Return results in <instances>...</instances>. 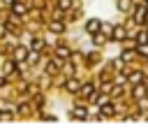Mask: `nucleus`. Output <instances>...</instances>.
I'll use <instances>...</instances> for the list:
<instances>
[{
	"label": "nucleus",
	"instance_id": "f8f14e48",
	"mask_svg": "<svg viewBox=\"0 0 148 137\" xmlns=\"http://www.w3.org/2000/svg\"><path fill=\"white\" fill-rule=\"evenodd\" d=\"M127 7H130V0H120V2H118V9H123V12H125Z\"/></svg>",
	"mask_w": 148,
	"mask_h": 137
},
{
	"label": "nucleus",
	"instance_id": "ddd939ff",
	"mask_svg": "<svg viewBox=\"0 0 148 137\" xmlns=\"http://www.w3.org/2000/svg\"><path fill=\"white\" fill-rule=\"evenodd\" d=\"M81 93H83V95H90V93H92V86H90V84H86V86H83V91H81Z\"/></svg>",
	"mask_w": 148,
	"mask_h": 137
},
{
	"label": "nucleus",
	"instance_id": "20e7f679",
	"mask_svg": "<svg viewBox=\"0 0 148 137\" xmlns=\"http://www.w3.org/2000/svg\"><path fill=\"white\" fill-rule=\"evenodd\" d=\"M65 88H67V91H76V88H79V81H76V79H69V81L65 84Z\"/></svg>",
	"mask_w": 148,
	"mask_h": 137
},
{
	"label": "nucleus",
	"instance_id": "a211bd4d",
	"mask_svg": "<svg viewBox=\"0 0 148 137\" xmlns=\"http://www.w3.org/2000/svg\"><path fill=\"white\" fill-rule=\"evenodd\" d=\"M56 70H58V65H56V63H49V72H51V74H53V72H56Z\"/></svg>",
	"mask_w": 148,
	"mask_h": 137
},
{
	"label": "nucleus",
	"instance_id": "f03ea898",
	"mask_svg": "<svg viewBox=\"0 0 148 137\" xmlns=\"http://www.w3.org/2000/svg\"><path fill=\"white\" fill-rule=\"evenodd\" d=\"M143 16H146V7H139V9L134 12V19H136V23H139V21H143Z\"/></svg>",
	"mask_w": 148,
	"mask_h": 137
},
{
	"label": "nucleus",
	"instance_id": "0eeeda50",
	"mask_svg": "<svg viewBox=\"0 0 148 137\" xmlns=\"http://www.w3.org/2000/svg\"><path fill=\"white\" fill-rule=\"evenodd\" d=\"M16 60H25V49H16Z\"/></svg>",
	"mask_w": 148,
	"mask_h": 137
},
{
	"label": "nucleus",
	"instance_id": "9d476101",
	"mask_svg": "<svg viewBox=\"0 0 148 137\" xmlns=\"http://www.w3.org/2000/svg\"><path fill=\"white\" fill-rule=\"evenodd\" d=\"M14 12H16V14H25V5H18V2H16V5H14Z\"/></svg>",
	"mask_w": 148,
	"mask_h": 137
},
{
	"label": "nucleus",
	"instance_id": "f3484780",
	"mask_svg": "<svg viewBox=\"0 0 148 137\" xmlns=\"http://www.w3.org/2000/svg\"><path fill=\"white\" fill-rule=\"evenodd\" d=\"M130 79H132V81H134V84H136V81H141V74H139V72H134V74H132V77H130Z\"/></svg>",
	"mask_w": 148,
	"mask_h": 137
},
{
	"label": "nucleus",
	"instance_id": "4468645a",
	"mask_svg": "<svg viewBox=\"0 0 148 137\" xmlns=\"http://www.w3.org/2000/svg\"><path fill=\"white\" fill-rule=\"evenodd\" d=\"M58 56H62V58H67V56H69V51H67V49H62V46H60V49H58Z\"/></svg>",
	"mask_w": 148,
	"mask_h": 137
},
{
	"label": "nucleus",
	"instance_id": "1a4fd4ad",
	"mask_svg": "<svg viewBox=\"0 0 148 137\" xmlns=\"http://www.w3.org/2000/svg\"><path fill=\"white\" fill-rule=\"evenodd\" d=\"M139 53L148 56V44H146V42H139Z\"/></svg>",
	"mask_w": 148,
	"mask_h": 137
},
{
	"label": "nucleus",
	"instance_id": "423d86ee",
	"mask_svg": "<svg viewBox=\"0 0 148 137\" xmlns=\"http://www.w3.org/2000/svg\"><path fill=\"white\" fill-rule=\"evenodd\" d=\"M74 118H86V109L83 107H76L74 109Z\"/></svg>",
	"mask_w": 148,
	"mask_h": 137
},
{
	"label": "nucleus",
	"instance_id": "7ed1b4c3",
	"mask_svg": "<svg viewBox=\"0 0 148 137\" xmlns=\"http://www.w3.org/2000/svg\"><path fill=\"white\" fill-rule=\"evenodd\" d=\"M113 37H116V39H123V37H125V28H120V26L113 28Z\"/></svg>",
	"mask_w": 148,
	"mask_h": 137
},
{
	"label": "nucleus",
	"instance_id": "2eb2a0df",
	"mask_svg": "<svg viewBox=\"0 0 148 137\" xmlns=\"http://www.w3.org/2000/svg\"><path fill=\"white\" fill-rule=\"evenodd\" d=\"M72 5V0H60V9H67Z\"/></svg>",
	"mask_w": 148,
	"mask_h": 137
},
{
	"label": "nucleus",
	"instance_id": "f257e3e1",
	"mask_svg": "<svg viewBox=\"0 0 148 137\" xmlns=\"http://www.w3.org/2000/svg\"><path fill=\"white\" fill-rule=\"evenodd\" d=\"M86 30H88V33H92V35H95V33H97V30H99V21H97V19H90V21H88V23H86Z\"/></svg>",
	"mask_w": 148,
	"mask_h": 137
},
{
	"label": "nucleus",
	"instance_id": "6e6552de",
	"mask_svg": "<svg viewBox=\"0 0 148 137\" xmlns=\"http://www.w3.org/2000/svg\"><path fill=\"white\" fill-rule=\"evenodd\" d=\"M102 114H104V116L113 114V107H111V104H102Z\"/></svg>",
	"mask_w": 148,
	"mask_h": 137
},
{
	"label": "nucleus",
	"instance_id": "39448f33",
	"mask_svg": "<svg viewBox=\"0 0 148 137\" xmlns=\"http://www.w3.org/2000/svg\"><path fill=\"white\" fill-rule=\"evenodd\" d=\"M51 30H53V33H62V30H65V26H62V23H58V21H53V23H51Z\"/></svg>",
	"mask_w": 148,
	"mask_h": 137
},
{
	"label": "nucleus",
	"instance_id": "9b49d317",
	"mask_svg": "<svg viewBox=\"0 0 148 137\" xmlns=\"http://www.w3.org/2000/svg\"><path fill=\"white\" fill-rule=\"evenodd\" d=\"M42 46H44V42H42V39H32V49H37V51H39Z\"/></svg>",
	"mask_w": 148,
	"mask_h": 137
},
{
	"label": "nucleus",
	"instance_id": "dca6fc26",
	"mask_svg": "<svg viewBox=\"0 0 148 137\" xmlns=\"http://www.w3.org/2000/svg\"><path fill=\"white\" fill-rule=\"evenodd\" d=\"M139 42H148V33H139Z\"/></svg>",
	"mask_w": 148,
	"mask_h": 137
}]
</instances>
